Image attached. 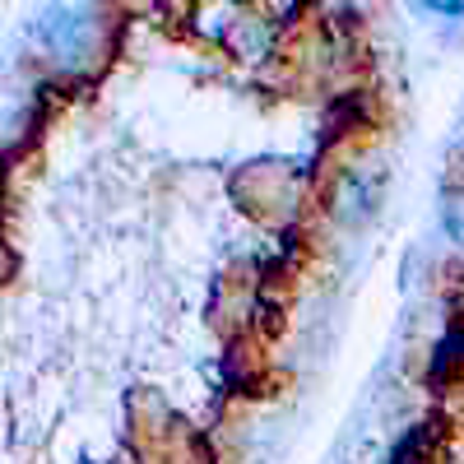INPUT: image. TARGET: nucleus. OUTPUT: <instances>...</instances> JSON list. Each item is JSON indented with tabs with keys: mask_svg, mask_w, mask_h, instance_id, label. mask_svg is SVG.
I'll return each mask as SVG.
<instances>
[{
	"mask_svg": "<svg viewBox=\"0 0 464 464\" xmlns=\"http://www.w3.org/2000/svg\"><path fill=\"white\" fill-rule=\"evenodd\" d=\"M37 43L47 47V56L65 70H80L98 52V10L89 5H47L37 10Z\"/></svg>",
	"mask_w": 464,
	"mask_h": 464,
	"instance_id": "obj_1",
	"label": "nucleus"
},
{
	"mask_svg": "<svg viewBox=\"0 0 464 464\" xmlns=\"http://www.w3.org/2000/svg\"><path fill=\"white\" fill-rule=\"evenodd\" d=\"M376 196H381V181L372 177V172H343L339 177V190H334V214L343 218V223H358V218H367L372 209H376Z\"/></svg>",
	"mask_w": 464,
	"mask_h": 464,
	"instance_id": "obj_2",
	"label": "nucleus"
},
{
	"mask_svg": "<svg viewBox=\"0 0 464 464\" xmlns=\"http://www.w3.org/2000/svg\"><path fill=\"white\" fill-rule=\"evenodd\" d=\"M441 227L455 246H464V190H450L441 200Z\"/></svg>",
	"mask_w": 464,
	"mask_h": 464,
	"instance_id": "obj_3",
	"label": "nucleus"
},
{
	"mask_svg": "<svg viewBox=\"0 0 464 464\" xmlns=\"http://www.w3.org/2000/svg\"><path fill=\"white\" fill-rule=\"evenodd\" d=\"M422 428H413V437H400V446H395V455H391V464H413L418 459V450H422Z\"/></svg>",
	"mask_w": 464,
	"mask_h": 464,
	"instance_id": "obj_4",
	"label": "nucleus"
},
{
	"mask_svg": "<svg viewBox=\"0 0 464 464\" xmlns=\"http://www.w3.org/2000/svg\"><path fill=\"white\" fill-rule=\"evenodd\" d=\"M428 10H432V14H464V5H455V0H432Z\"/></svg>",
	"mask_w": 464,
	"mask_h": 464,
	"instance_id": "obj_5",
	"label": "nucleus"
}]
</instances>
